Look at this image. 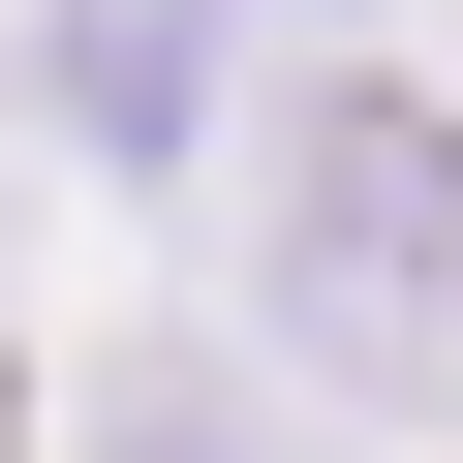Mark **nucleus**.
Listing matches in <instances>:
<instances>
[{
	"label": "nucleus",
	"mask_w": 463,
	"mask_h": 463,
	"mask_svg": "<svg viewBox=\"0 0 463 463\" xmlns=\"http://www.w3.org/2000/svg\"><path fill=\"white\" fill-rule=\"evenodd\" d=\"M279 309L340 371H432L463 340V124L432 93H279Z\"/></svg>",
	"instance_id": "f257e3e1"
}]
</instances>
